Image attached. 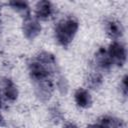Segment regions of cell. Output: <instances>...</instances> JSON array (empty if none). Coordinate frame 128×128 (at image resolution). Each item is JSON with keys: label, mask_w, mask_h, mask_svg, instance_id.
Wrapping results in <instances>:
<instances>
[{"label": "cell", "mask_w": 128, "mask_h": 128, "mask_svg": "<svg viewBox=\"0 0 128 128\" xmlns=\"http://www.w3.org/2000/svg\"><path fill=\"white\" fill-rule=\"evenodd\" d=\"M79 28L78 21L73 17L62 19L55 27V37L58 43L64 47L68 46L74 39Z\"/></svg>", "instance_id": "obj_1"}, {"label": "cell", "mask_w": 128, "mask_h": 128, "mask_svg": "<svg viewBox=\"0 0 128 128\" xmlns=\"http://www.w3.org/2000/svg\"><path fill=\"white\" fill-rule=\"evenodd\" d=\"M107 53L110 57L112 65L121 67L126 62L127 51L125 45L120 41H113L107 48Z\"/></svg>", "instance_id": "obj_2"}, {"label": "cell", "mask_w": 128, "mask_h": 128, "mask_svg": "<svg viewBox=\"0 0 128 128\" xmlns=\"http://www.w3.org/2000/svg\"><path fill=\"white\" fill-rule=\"evenodd\" d=\"M41 24L39 22V20H37L36 18H33L31 16L24 18L23 21V25H22V31L24 36L29 39V40H33L35 39L41 32Z\"/></svg>", "instance_id": "obj_3"}, {"label": "cell", "mask_w": 128, "mask_h": 128, "mask_svg": "<svg viewBox=\"0 0 128 128\" xmlns=\"http://www.w3.org/2000/svg\"><path fill=\"white\" fill-rule=\"evenodd\" d=\"M7 101H15L18 97V89L14 82L8 78H2L0 80V96Z\"/></svg>", "instance_id": "obj_4"}, {"label": "cell", "mask_w": 128, "mask_h": 128, "mask_svg": "<svg viewBox=\"0 0 128 128\" xmlns=\"http://www.w3.org/2000/svg\"><path fill=\"white\" fill-rule=\"evenodd\" d=\"M54 13L53 4L50 1H39L35 6V18L37 20L46 21L50 17H52Z\"/></svg>", "instance_id": "obj_5"}, {"label": "cell", "mask_w": 128, "mask_h": 128, "mask_svg": "<svg viewBox=\"0 0 128 128\" xmlns=\"http://www.w3.org/2000/svg\"><path fill=\"white\" fill-rule=\"evenodd\" d=\"M105 29H106L107 35L111 39H113L114 41H118V39H120L124 33V29H123L122 24L119 21L113 20V19L106 22Z\"/></svg>", "instance_id": "obj_6"}, {"label": "cell", "mask_w": 128, "mask_h": 128, "mask_svg": "<svg viewBox=\"0 0 128 128\" xmlns=\"http://www.w3.org/2000/svg\"><path fill=\"white\" fill-rule=\"evenodd\" d=\"M95 65L100 70H109L113 66L107 53V49L101 47L95 53Z\"/></svg>", "instance_id": "obj_7"}, {"label": "cell", "mask_w": 128, "mask_h": 128, "mask_svg": "<svg viewBox=\"0 0 128 128\" xmlns=\"http://www.w3.org/2000/svg\"><path fill=\"white\" fill-rule=\"evenodd\" d=\"M74 99L76 104L81 108H89L92 105V97L90 92L85 88H78L75 91Z\"/></svg>", "instance_id": "obj_8"}, {"label": "cell", "mask_w": 128, "mask_h": 128, "mask_svg": "<svg viewBox=\"0 0 128 128\" xmlns=\"http://www.w3.org/2000/svg\"><path fill=\"white\" fill-rule=\"evenodd\" d=\"M96 124L99 128H125V123L122 119L112 116H103Z\"/></svg>", "instance_id": "obj_9"}, {"label": "cell", "mask_w": 128, "mask_h": 128, "mask_svg": "<svg viewBox=\"0 0 128 128\" xmlns=\"http://www.w3.org/2000/svg\"><path fill=\"white\" fill-rule=\"evenodd\" d=\"M9 6L13 10H15L17 13L22 15L24 18H27V17L31 16L30 15V7L27 4V2H24V1H10Z\"/></svg>", "instance_id": "obj_10"}, {"label": "cell", "mask_w": 128, "mask_h": 128, "mask_svg": "<svg viewBox=\"0 0 128 128\" xmlns=\"http://www.w3.org/2000/svg\"><path fill=\"white\" fill-rule=\"evenodd\" d=\"M102 83L103 77L100 72H91L86 79V85L91 89H98Z\"/></svg>", "instance_id": "obj_11"}, {"label": "cell", "mask_w": 128, "mask_h": 128, "mask_svg": "<svg viewBox=\"0 0 128 128\" xmlns=\"http://www.w3.org/2000/svg\"><path fill=\"white\" fill-rule=\"evenodd\" d=\"M121 90H122V93L124 96L127 95V91H128V85H127V75H125L122 79V82H121Z\"/></svg>", "instance_id": "obj_12"}, {"label": "cell", "mask_w": 128, "mask_h": 128, "mask_svg": "<svg viewBox=\"0 0 128 128\" xmlns=\"http://www.w3.org/2000/svg\"><path fill=\"white\" fill-rule=\"evenodd\" d=\"M58 87H59V90H60L62 93H64V92L67 91V83H66L65 79L61 78V79L59 80V82H58Z\"/></svg>", "instance_id": "obj_13"}, {"label": "cell", "mask_w": 128, "mask_h": 128, "mask_svg": "<svg viewBox=\"0 0 128 128\" xmlns=\"http://www.w3.org/2000/svg\"><path fill=\"white\" fill-rule=\"evenodd\" d=\"M63 128H78L74 123H66L64 126H63Z\"/></svg>", "instance_id": "obj_14"}, {"label": "cell", "mask_w": 128, "mask_h": 128, "mask_svg": "<svg viewBox=\"0 0 128 128\" xmlns=\"http://www.w3.org/2000/svg\"><path fill=\"white\" fill-rule=\"evenodd\" d=\"M85 128H99V126H98L97 124H89V125H87Z\"/></svg>", "instance_id": "obj_15"}, {"label": "cell", "mask_w": 128, "mask_h": 128, "mask_svg": "<svg viewBox=\"0 0 128 128\" xmlns=\"http://www.w3.org/2000/svg\"><path fill=\"white\" fill-rule=\"evenodd\" d=\"M1 106H2V99H1V96H0V108H1Z\"/></svg>", "instance_id": "obj_16"}]
</instances>
